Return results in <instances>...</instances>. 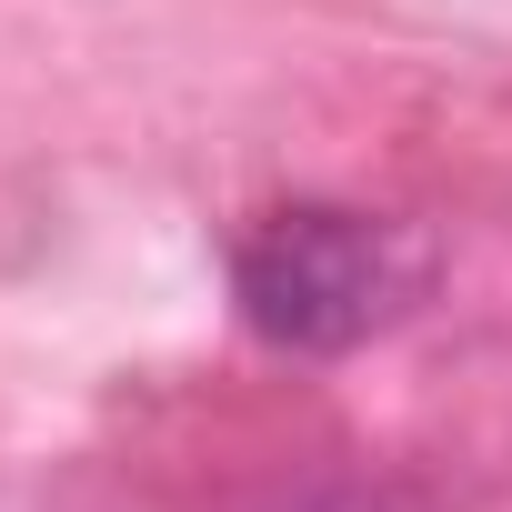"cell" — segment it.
I'll return each instance as SVG.
<instances>
[{"mask_svg":"<svg viewBox=\"0 0 512 512\" xmlns=\"http://www.w3.org/2000/svg\"><path fill=\"white\" fill-rule=\"evenodd\" d=\"M241 322L282 352H352L412 302V251L392 221L342 201H282L241 231L231 251Z\"/></svg>","mask_w":512,"mask_h":512,"instance_id":"obj_1","label":"cell"}]
</instances>
